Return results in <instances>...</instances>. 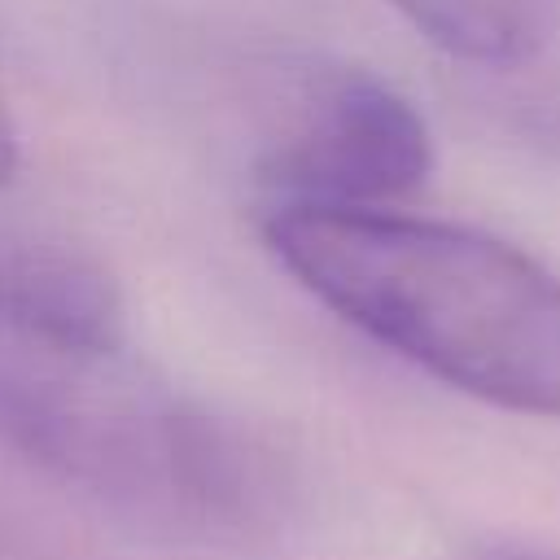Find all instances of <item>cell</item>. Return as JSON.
I'll return each mask as SVG.
<instances>
[{
    "label": "cell",
    "mask_w": 560,
    "mask_h": 560,
    "mask_svg": "<svg viewBox=\"0 0 560 560\" xmlns=\"http://www.w3.org/2000/svg\"><path fill=\"white\" fill-rule=\"evenodd\" d=\"M494 560H560V556H547V551H503Z\"/></svg>",
    "instance_id": "52a82bcc"
},
{
    "label": "cell",
    "mask_w": 560,
    "mask_h": 560,
    "mask_svg": "<svg viewBox=\"0 0 560 560\" xmlns=\"http://www.w3.org/2000/svg\"><path fill=\"white\" fill-rule=\"evenodd\" d=\"M44 249H48V241H39V236L0 232V293L18 289L35 271V262L44 258Z\"/></svg>",
    "instance_id": "5b68a950"
},
{
    "label": "cell",
    "mask_w": 560,
    "mask_h": 560,
    "mask_svg": "<svg viewBox=\"0 0 560 560\" xmlns=\"http://www.w3.org/2000/svg\"><path fill=\"white\" fill-rule=\"evenodd\" d=\"M276 262L346 324L503 411L560 420V276L394 206H262Z\"/></svg>",
    "instance_id": "7a4b0ae2"
},
{
    "label": "cell",
    "mask_w": 560,
    "mask_h": 560,
    "mask_svg": "<svg viewBox=\"0 0 560 560\" xmlns=\"http://www.w3.org/2000/svg\"><path fill=\"white\" fill-rule=\"evenodd\" d=\"M0 451L127 534L228 547L276 529L293 472L245 420L175 389L114 328L0 306Z\"/></svg>",
    "instance_id": "6da1fadb"
},
{
    "label": "cell",
    "mask_w": 560,
    "mask_h": 560,
    "mask_svg": "<svg viewBox=\"0 0 560 560\" xmlns=\"http://www.w3.org/2000/svg\"><path fill=\"white\" fill-rule=\"evenodd\" d=\"M18 171V127H13V114L0 96V184H9Z\"/></svg>",
    "instance_id": "8992f818"
},
{
    "label": "cell",
    "mask_w": 560,
    "mask_h": 560,
    "mask_svg": "<svg viewBox=\"0 0 560 560\" xmlns=\"http://www.w3.org/2000/svg\"><path fill=\"white\" fill-rule=\"evenodd\" d=\"M429 44L472 66H521L560 35V0H385Z\"/></svg>",
    "instance_id": "277c9868"
},
{
    "label": "cell",
    "mask_w": 560,
    "mask_h": 560,
    "mask_svg": "<svg viewBox=\"0 0 560 560\" xmlns=\"http://www.w3.org/2000/svg\"><path fill=\"white\" fill-rule=\"evenodd\" d=\"M429 171L433 140L420 109L381 74L346 61H302L280 83L254 153L262 206H394Z\"/></svg>",
    "instance_id": "3957f363"
}]
</instances>
